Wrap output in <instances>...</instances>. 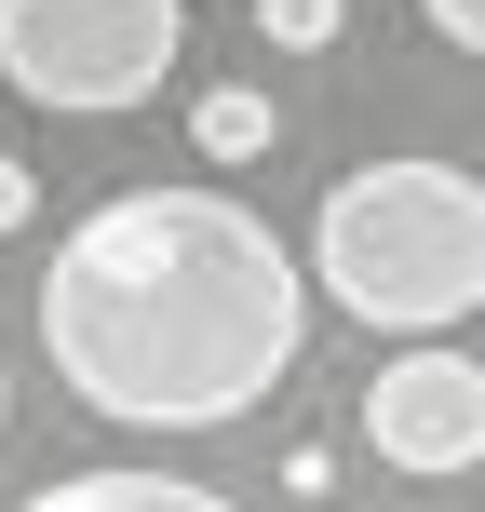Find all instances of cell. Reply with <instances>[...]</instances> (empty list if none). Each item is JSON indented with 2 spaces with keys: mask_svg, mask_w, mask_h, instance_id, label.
Wrapping results in <instances>:
<instances>
[{
  "mask_svg": "<svg viewBox=\"0 0 485 512\" xmlns=\"http://www.w3.org/2000/svg\"><path fill=\"white\" fill-rule=\"evenodd\" d=\"M270 135H283L270 81H216V95H189V149H203V162H270Z\"/></svg>",
  "mask_w": 485,
  "mask_h": 512,
  "instance_id": "cell-6",
  "label": "cell"
},
{
  "mask_svg": "<svg viewBox=\"0 0 485 512\" xmlns=\"http://www.w3.org/2000/svg\"><path fill=\"white\" fill-rule=\"evenodd\" d=\"M364 445H378L391 472H418V486L472 472L485 459V364L445 351V337H418V351L378 364V391H364Z\"/></svg>",
  "mask_w": 485,
  "mask_h": 512,
  "instance_id": "cell-4",
  "label": "cell"
},
{
  "mask_svg": "<svg viewBox=\"0 0 485 512\" xmlns=\"http://www.w3.org/2000/svg\"><path fill=\"white\" fill-rule=\"evenodd\" d=\"M310 283L364 337H445L485 310V176L459 162H351L310 216Z\"/></svg>",
  "mask_w": 485,
  "mask_h": 512,
  "instance_id": "cell-2",
  "label": "cell"
},
{
  "mask_svg": "<svg viewBox=\"0 0 485 512\" xmlns=\"http://www.w3.org/2000/svg\"><path fill=\"white\" fill-rule=\"evenodd\" d=\"M27 216H41V176H27V162H14V149H0V243H14V230H27Z\"/></svg>",
  "mask_w": 485,
  "mask_h": 512,
  "instance_id": "cell-8",
  "label": "cell"
},
{
  "mask_svg": "<svg viewBox=\"0 0 485 512\" xmlns=\"http://www.w3.org/2000/svg\"><path fill=\"white\" fill-rule=\"evenodd\" d=\"M14 512H230V499L189 486V472H54V486H27Z\"/></svg>",
  "mask_w": 485,
  "mask_h": 512,
  "instance_id": "cell-5",
  "label": "cell"
},
{
  "mask_svg": "<svg viewBox=\"0 0 485 512\" xmlns=\"http://www.w3.org/2000/svg\"><path fill=\"white\" fill-rule=\"evenodd\" d=\"M189 54V0H0V81L27 108H149Z\"/></svg>",
  "mask_w": 485,
  "mask_h": 512,
  "instance_id": "cell-3",
  "label": "cell"
},
{
  "mask_svg": "<svg viewBox=\"0 0 485 512\" xmlns=\"http://www.w3.org/2000/svg\"><path fill=\"white\" fill-rule=\"evenodd\" d=\"M418 14H432V27H445L459 54H485V0H418Z\"/></svg>",
  "mask_w": 485,
  "mask_h": 512,
  "instance_id": "cell-9",
  "label": "cell"
},
{
  "mask_svg": "<svg viewBox=\"0 0 485 512\" xmlns=\"http://www.w3.org/2000/svg\"><path fill=\"white\" fill-rule=\"evenodd\" d=\"M256 27H270V54H324L351 27V0H256Z\"/></svg>",
  "mask_w": 485,
  "mask_h": 512,
  "instance_id": "cell-7",
  "label": "cell"
},
{
  "mask_svg": "<svg viewBox=\"0 0 485 512\" xmlns=\"http://www.w3.org/2000/svg\"><path fill=\"white\" fill-rule=\"evenodd\" d=\"M310 351V283L230 189H108L41 270V364L122 432H216Z\"/></svg>",
  "mask_w": 485,
  "mask_h": 512,
  "instance_id": "cell-1",
  "label": "cell"
},
{
  "mask_svg": "<svg viewBox=\"0 0 485 512\" xmlns=\"http://www.w3.org/2000/svg\"><path fill=\"white\" fill-rule=\"evenodd\" d=\"M0 418H14V378H0Z\"/></svg>",
  "mask_w": 485,
  "mask_h": 512,
  "instance_id": "cell-10",
  "label": "cell"
}]
</instances>
